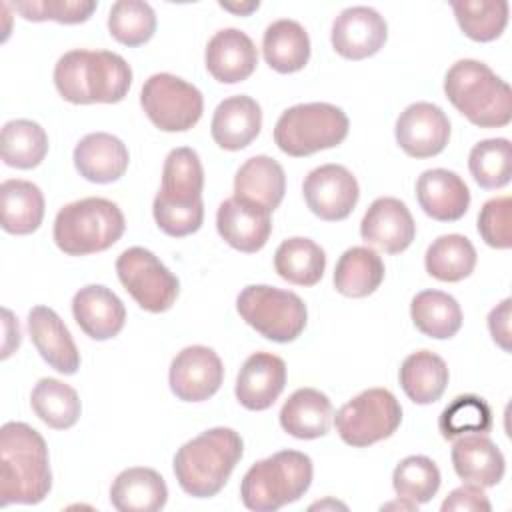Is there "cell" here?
<instances>
[{
    "instance_id": "obj_21",
    "label": "cell",
    "mask_w": 512,
    "mask_h": 512,
    "mask_svg": "<svg viewBox=\"0 0 512 512\" xmlns=\"http://www.w3.org/2000/svg\"><path fill=\"white\" fill-rule=\"evenodd\" d=\"M72 314L82 332L92 340L114 338L126 320L122 300L102 284L80 288L72 298Z\"/></svg>"
},
{
    "instance_id": "obj_24",
    "label": "cell",
    "mask_w": 512,
    "mask_h": 512,
    "mask_svg": "<svg viewBox=\"0 0 512 512\" xmlns=\"http://www.w3.org/2000/svg\"><path fill=\"white\" fill-rule=\"evenodd\" d=\"M130 154L126 144L108 134V132H92L86 134L74 148V166L82 178L108 184L116 182L128 170Z\"/></svg>"
},
{
    "instance_id": "obj_18",
    "label": "cell",
    "mask_w": 512,
    "mask_h": 512,
    "mask_svg": "<svg viewBox=\"0 0 512 512\" xmlns=\"http://www.w3.org/2000/svg\"><path fill=\"white\" fill-rule=\"evenodd\" d=\"M272 212L240 198H226L216 212V228L226 244L240 252H258L272 232Z\"/></svg>"
},
{
    "instance_id": "obj_25",
    "label": "cell",
    "mask_w": 512,
    "mask_h": 512,
    "mask_svg": "<svg viewBox=\"0 0 512 512\" xmlns=\"http://www.w3.org/2000/svg\"><path fill=\"white\" fill-rule=\"evenodd\" d=\"M262 128V110L260 104L246 96L224 98L212 116L210 132L214 142L224 150H242L246 148Z\"/></svg>"
},
{
    "instance_id": "obj_3",
    "label": "cell",
    "mask_w": 512,
    "mask_h": 512,
    "mask_svg": "<svg viewBox=\"0 0 512 512\" xmlns=\"http://www.w3.org/2000/svg\"><path fill=\"white\" fill-rule=\"evenodd\" d=\"M58 94L72 104H114L132 84L130 64L108 50H70L54 66Z\"/></svg>"
},
{
    "instance_id": "obj_46",
    "label": "cell",
    "mask_w": 512,
    "mask_h": 512,
    "mask_svg": "<svg viewBox=\"0 0 512 512\" xmlns=\"http://www.w3.org/2000/svg\"><path fill=\"white\" fill-rule=\"evenodd\" d=\"M444 512H490L492 506H490V500L488 496L484 494V490L476 484H464V486H458L454 488L446 500L442 502L440 506Z\"/></svg>"
},
{
    "instance_id": "obj_42",
    "label": "cell",
    "mask_w": 512,
    "mask_h": 512,
    "mask_svg": "<svg viewBox=\"0 0 512 512\" xmlns=\"http://www.w3.org/2000/svg\"><path fill=\"white\" fill-rule=\"evenodd\" d=\"M108 30L124 46L146 44L156 32V14L148 2L118 0L108 14Z\"/></svg>"
},
{
    "instance_id": "obj_12",
    "label": "cell",
    "mask_w": 512,
    "mask_h": 512,
    "mask_svg": "<svg viewBox=\"0 0 512 512\" xmlns=\"http://www.w3.org/2000/svg\"><path fill=\"white\" fill-rule=\"evenodd\" d=\"M116 274L136 304L148 312H166L178 298V278L146 248H126L116 260Z\"/></svg>"
},
{
    "instance_id": "obj_36",
    "label": "cell",
    "mask_w": 512,
    "mask_h": 512,
    "mask_svg": "<svg viewBox=\"0 0 512 512\" xmlns=\"http://www.w3.org/2000/svg\"><path fill=\"white\" fill-rule=\"evenodd\" d=\"M30 404L34 414L54 430L72 428L82 412L78 392L56 378H40L32 388Z\"/></svg>"
},
{
    "instance_id": "obj_22",
    "label": "cell",
    "mask_w": 512,
    "mask_h": 512,
    "mask_svg": "<svg viewBox=\"0 0 512 512\" xmlns=\"http://www.w3.org/2000/svg\"><path fill=\"white\" fill-rule=\"evenodd\" d=\"M30 338L44 362L60 374H76L80 368L78 348L62 322L48 306H34L28 312Z\"/></svg>"
},
{
    "instance_id": "obj_10",
    "label": "cell",
    "mask_w": 512,
    "mask_h": 512,
    "mask_svg": "<svg viewBox=\"0 0 512 512\" xmlns=\"http://www.w3.org/2000/svg\"><path fill=\"white\" fill-rule=\"evenodd\" d=\"M402 422V408L396 396L386 388H368L348 400L334 418L340 438L364 448L384 438H390Z\"/></svg>"
},
{
    "instance_id": "obj_28",
    "label": "cell",
    "mask_w": 512,
    "mask_h": 512,
    "mask_svg": "<svg viewBox=\"0 0 512 512\" xmlns=\"http://www.w3.org/2000/svg\"><path fill=\"white\" fill-rule=\"evenodd\" d=\"M168 488L164 478L146 466L122 470L110 488V502L120 512H156L164 508Z\"/></svg>"
},
{
    "instance_id": "obj_8",
    "label": "cell",
    "mask_w": 512,
    "mask_h": 512,
    "mask_svg": "<svg viewBox=\"0 0 512 512\" xmlns=\"http://www.w3.org/2000/svg\"><path fill=\"white\" fill-rule=\"evenodd\" d=\"M348 116L328 102L296 104L284 110L274 126L276 146L294 158L334 148L348 136Z\"/></svg>"
},
{
    "instance_id": "obj_35",
    "label": "cell",
    "mask_w": 512,
    "mask_h": 512,
    "mask_svg": "<svg viewBox=\"0 0 512 512\" xmlns=\"http://www.w3.org/2000/svg\"><path fill=\"white\" fill-rule=\"evenodd\" d=\"M414 326L430 338H452L462 326V310L454 296L442 290H422L410 302Z\"/></svg>"
},
{
    "instance_id": "obj_6",
    "label": "cell",
    "mask_w": 512,
    "mask_h": 512,
    "mask_svg": "<svg viewBox=\"0 0 512 512\" xmlns=\"http://www.w3.org/2000/svg\"><path fill=\"white\" fill-rule=\"evenodd\" d=\"M312 482V460L298 450H280L248 468L240 498L248 510L274 512L304 496Z\"/></svg>"
},
{
    "instance_id": "obj_32",
    "label": "cell",
    "mask_w": 512,
    "mask_h": 512,
    "mask_svg": "<svg viewBox=\"0 0 512 512\" xmlns=\"http://www.w3.org/2000/svg\"><path fill=\"white\" fill-rule=\"evenodd\" d=\"M448 376L446 362L430 350H418L406 356L398 372L404 394L416 404L436 402L446 390Z\"/></svg>"
},
{
    "instance_id": "obj_17",
    "label": "cell",
    "mask_w": 512,
    "mask_h": 512,
    "mask_svg": "<svg viewBox=\"0 0 512 512\" xmlns=\"http://www.w3.org/2000/svg\"><path fill=\"white\" fill-rule=\"evenodd\" d=\"M360 236L366 244L376 246L386 254H400L412 244L416 224L402 200L382 196L368 206L360 222Z\"/></svg>"
},
{
    "instance_id": "obj_26",
    "label": "cell",
    "mask_w": 512,
    "mask_h": 512,
    "mask_svg": "<svg viewBox=\"0 0 512 512\" xmlns=\"http://www.w3.org/2000/svg\"><path fill=\"white\" fill-rule=\"evenodd\" d=\"M452 466L458 478L480 488L496 486L504 476V454L486 434H464L452 446Z\"/></svg>"
},
{
    "instance_id": "obj_20",
    "label": "cell",
    "mask_w": 512,
    "mask_h": 512,
    "mask_svg": "<svg viewBox=\"0 0 512 512\" xmlns=\"http://www.w3.org/2000/svg\"><path fill=\"white\" fill-rule=\"evenodd\" d=\"M286 364L270 352H254L242 364L236 378V398L248 410H266L282 394Z\"/></svg>"
},
{
    "instance_id": "obj_4",
    "label": "cell",
    "mask_w": 512,
    "mask_h": 512,
    "mask_svg": "<svg viewBox=\"0 0 512 512\" xmlns=\"http://www.w3.org/2000/svg\"><path fill=\"white\" fill-rule=\"evenodd\" d=\"M244 442L232 428H210L188 440L174 454V476L194 498L216 496L240 462Z\"/></svg>"
},
{
    "instance_id": "obj_19",
    "label": "cell",
    "mask_w": 512,
    "mask_h": 512,
    "mask_svg": "<svg viewBox=\"0 0 512 512\" xmlns=\"http://www.w3.org/2000/svg\"><path fill=\"white\" fill-rule=\"evenodd\" d=\"M204 62L214 80L236 84L252 76L258 64V50L252 38L238 28L218 30L206 46Z\"/></svg>"
},
{
    "instance_id": "obj_23",
    "label": "cell",
    "mask_w": 512,
    "mask_h": 512,
    "mask_svg": "<svg viewBox=\"0 0 512 512\" xmlns=\"http://www.w3.org/2000/svg\"><path fill=\"white\" fill-rule=\"evenodd\" d=\"M416 198L420 208L438 222L460 220L470 206L466 182L446 168L422 172L416 180Z\"/></svg>"
},
{
    "instance_id": "obj_43",
    "label": "cell",
    "mask_w": 512,
    "mask_h": 512,
    "mask_svg": "<svg viewBox=\"0 0 512 512\" xmlns=\"http://www.w3.org/2000/svg\"><path fill=\"white\" fill-rule=\"evenodd\" d=\"M394 492L416 504L430 502L440 488V470L428 456H406L392 474Z\"/></svg>"
},
{
    "instance_id": "obj_29",
    "label": "cell",
    "mask_w": 512,
    "mask_h": 512,
    "mask_svg": "<svg viewBox=\"0 0 512 512\" xmlns=\"http://www.w3.org/2000/svg\"><path fill=\"white\" fill-rule=\"evenodd\" d=\"M332 402L316 388H298L280 410V426L294 438L314 440L330 430Z\"/></svg>"
},
{
    "instance_id": "obj_1",
    "label": "cell",
    "mask_w": 512,
    "mask_h": 512,
    "mask_svg": "<svg viewBox=\"0 0 512 512\" xmlns=\"http://www.w3.org/2000/svg\"><path fill=\"white\" fill-rule=\"evenodd\" d=\"M52 488L48 448L26 422H6L0 430V506L38 504Z\"/></svg>"
},
{
    "instance_id": "obj_14",
    "label": "cell",
    "mask_w": 512,
    "mask_h": 512,
    "mask_svg": "<svg viewBox=\"0 0 512 512\" xmlns=\"http://www.w3.org/2000/svg\"><path fill=\"white\" fill-rule=\"evenodd\" d=\"M224 366L208 346H186L170 364V390L184 402H202L214 396L222 384Z\"/></svg>"
},
{
    "instance_id": "obj_49",
    "label": "cell",
    "mask_w": 512,
    "mask_h": 512,
    "mask_svg": "<svg viewBox=\"0 0 512 512\" xmlns=\"http://www.w3.org/2000/svg\"><path fill=\"white\" fill-rule=\"evenodd\" d=\"M382 508H404V510H416L418 508V504L416 502H412V500H406V498H400L398 496V500H394V502H388V504H384Z\"/></svg>"
},
{
    "instance_id": "obj_16",
    "label": "cell",
    "mask_w": 512,
    "mask_h": 512,
    "mask_svg": "<svg viewBox=\"0 0 512 512\" xmlns=\"http://www.w3.org/2000/svg\"><path fill=\"white\" fill-rule=\"evenodd\" d=\"M388 38V24L370 6L344 8L332 22V46L348 60L374 56Z\"/></svg>"
},
{
    "instance_id": "obj_33",
    "label": "cell",
    "mask_w": 512,
    "mask_h": 512,
    "mask_svg": "<svg viewBox=\"0 0 512 512\" xmlns=\"http://www.w3.org/2000/svg\"><path fill=\"white\" fill-rule=\"evenodd\" d=\"M384 280V262L368 246L348 248L336 262L334 288L348 298L372 294Z\"/></svg>"
},
{
    "instance_id": "obj_15",
    "label": "cell",
    "mask_w": 512,
    "mask_h": 512,
    "mask_svg": "<svg viewBox=\"0 0 512 512\" xmlns=\"http://www.w3.org/2000/svg\"><path fill=\"white\" fill-rule=\"evenodd\" d=\"M396 142L412 158L440 154L450 140V120L432 102H414L396 120Z\"/></svg>"
},
{
    "instance_id": "obj_40",
    "label": "cell",
    "mask_w": 512,
    "mask_h": 512,
    "mask_svg": "<svg viewBox=\"0 0 512 512\" xmlns=\"http://www.w3.org/2000/svg\"><path fill=\"white\" fill-rule=\"evenodd\" d=\"M468 168L478 186L486 190L502 188L512 176V146L508 138H488L478 142L468 156Z\"/></svg>"
},
{
    "instance_id": "obj_37",
    "label": "cell",
    "mask_w": 512,
    "mask_h": 512,
    "mask_svg": "<svg viewBox=\"0 0 512 512\" xmlns=\"http://www.w3.org/2000/svg\"><path fill=\"white\" fill-rule=\"evenodd\" d=\"M424 266L440 282H460L474 272L476 250L466 236L444 234L428 246Z\"/></svg>"
},
{
    "instance_id": "obj_45",
    "label": "cell",
    "mask_w": 512,
    "mask_h": 512,
    "mask_svg": "<svg viewBox=\"0 0 512 512\" xmlns=\"http://www.w3.org/2000/svg\"><path fill=\"white\" fill-rule=\"evenodd\" d=\"M510 210L512 200L510 196H498L480 208L478 214V232L482 240L498 250H506L512 246V232H510Z\"/></svg>"
},
{
    "instance_id": "obj_44",
    "label": "cell",
    "mask_w": 512,
    "mask_h": 512,
    "mask_svg": "<svg viewBox=\"0 0 512 512\" xmlns=\"http://www.w3.org/2000/svg\"><path fill=\"white\" fill-rule=\"evenodd\" d=\"M12 8L26 20L44 22L54 20L60 24L86 22L96 10L94 0H26L14 2Z\"/></svg>"
},
{
    "instance_id": "obj_47",
    "label": "cell",
    "mask_w": 512,
    "mask_h": 512,
    "mask_svg": "<svg viewBox=\"0 0 512 512\" xmlns=\"http://www.w3.org/2000/svg\"><path fill=\"white\" fill-rule=\"evenodd\" d=\"M510 298H504L496 308L488 314V330L494 342L504 350L510 352Z\"/></svg>"
},
{
    "instance_id": "obj_34",
    "label": "cell",
    "mask_w": 512,
    "mask_h": 512,
    "mask_svg": "<svg viewBox=\"0 0 512 512\" xmlns=\"http://www.w3.org/2000/svg\"><path fill=\"white\" fill-rule=\"evenodd\" d=\"M326 254L310 238L294 236L284 240L274 252V270L280 278L296 286H314L324 276Z\"/></svg>"
},
{
    "instance_id": "obj_38",
    "label": "cell",
    "mask_w": 512,
    "mask_h": 512,
    "mask_svg": "<svg viewBox=\"0 0 512 512\" xmlns=\"http://www.w3.org/2000/svg\"><path fill=\"white\" fill-rule=\"evenodd\" d=\"M0 150L4 164L20 170H30L44 160L48 152V134L34 120H10L2 128Z\"/></svg>"
},
{
    "instance_id": "obj_13",
    "label": "cell",
    "mask_w": 512,
    "mask_h": 512,
    "mask_svg": "<svg viewBox=\"0 0 512 512\" xmlns=\"http://www.w3.org/2000/svg\"><path fill=\"white\" fill-rule=\"evenodd\" d=\"M302 192L310 212L328 222L348 218L360 196L354 174L340 164H324L310 170Z\"/></svg>"
},
{
    "instance_id": "obj_48",
    "label": "cell",
    "mask_w": 512,
    "mask_h": 512,
    "mask_svg": "<svg viewBox=\"0 0 512 512\" xmlns=\"http://www.w3.org/2000/svg\"><path fill=\"white\" fill-rule=\"evenodd\" d=\"M220 6H222L224 10H230V12H236V14L246 16V14H250L252 10H256V8L260 6V2H246V4H228V2H220Z\"/></svg>"
},
{
    "instance_id": "obj_27",
    "label": "cell",
    "mask_w": 512,
    "mask_h": 512,
    "mask_svg": "<svg viewBox=\"0 0 512 512\" xmlns=\"http://www.w3.org/2000/svg\"><path fill=\"white\" fill-rule=\"evenodd\" d=\"M286 192V176L282 166L270 156L248 158L234 176V198L256 204L274 212Z\"/></svg>"
},
{
    "instance_id": "obj_31",
    "label": "cell",
    "mask_w": 512,
    "mask_h": 512,
    "mask_svg": "<svg viewBox=\"0 0 512 512\" xmlns=\"http://www.w3.org/2000/svg\"><path fill=\"white\" fill-rule=\"evenodd\" d=\"M2 228L8 234L24 236L38 230L44 218V194L30 182L20 178L4 180L0 186Z\"/></svg>"
},
{
    "instance_id": "obj_30",
    "label": "cell",
    "mask_w": 512,
    "mask_h": 512,
    "mask_svg": "<svg viewBox=\"0 0 512 512\" xmlns=\"http://www.w3.org/2000/svg\"><path fill=\"white\" fill-rule=\"evenodd\" d=\"M262 52L272 70L280 74L298 72L308 64L310 58L308 32L296 20H276L264 30Z\"/></svg>"
},
{
    "instance_id": "obj_7",
    "label": "cell",
    "mask_w": 512,
    "mask_h": 512,
    "mask_svg": "<svg viewBox=\"0 0 512 512\" xmlns=\"http://www.w3.org/2000/svg\"><path fill=\"white\" fill-rule=\"evenodd\" d=\"M124 214L112 200L90 196L62 206L54 218V242L68 256L108 250L124 234Z\"/></svg>"
},
{
    "instance_id": "obj_39",
    "label": "cell",
    "mask_w": 512,
    "mask_h": 512,
    "mask_svg": "<svg viewBox=\"0 0 512 512\" xmlns=\"http://www.w3.org/2000/svg\"><path fill=\"white\" fill-rule=\"evenodd\" d=\"M452 10L460 30L476 42L496 40L508 24L506 0H454Z\"/></svg>"
},
{
    "instance_id": "obj_41",
    "label": "cell",
    "mask_w": 512,
    "mask_h": 512,
    "mask_svg": "<svg viewBox=\"0 0 512 512\" xmlns=\"http://www.w3.org/2000/svg\"><path fill=\"white\" fill-rule=\"evenodd\" d=\"M438 428L446 440H454L464 434H486L492 430V410L484 398L476 394H462L442 410Z\"/></svg>"
},
{
    "instance_id": "obj_9",
    "label": "cell",
    "mask_w": 512,
    "mask_h": 512,
    "mask_svg": "<svg viewBox=\"0 0 512 512\" xmlns=\"http://www.w3.org/2000/svg\"><path fill=\"white\" fill-rule=\"evenodd\" d=\"M236 310L258 334L280 344L296 340L308 320L306 304L298 294L266 284L246 286L236 298Z\"/></svg>"
},
{
    "instance_id": "obj_2",
    "label": "cell",
    "mask_w": 512,
    "mask_h": 512,
    "mask_svg": "<svg viewBox=\"0 0 512 512\" xmlns=\"http://www.w3.org/2000/svg\"><path fill=\"white\" fill-rule=\"evenodd\" d=\"M204 170L196 150L180 146L168 152L162 168V186L152 214L158 228L174 238L194 234L204 220Z\"/></svg>"
},
{
    "instance_id": "obj_11",
    "label": "cell",
    "mask_w": 512,
    "mask_h": 512,
    "mask_svg": "<svg viewBox=\"0 0 512 512\" xmlns=\"http://www.w3.org/2000/svg\"><path fill=\"white\" fill-rule=\"evenodd\" d=\"M140 104L150 122L164 132H186L202 116V92L168 72L152 74L140 92Z\"/></svg>"
},
{
    "instance_id": "obj_5",
    "label": "cell",
    "mask_w": 512,
    "mask_h": 512,
    "mask_svg": "<svg viewBox=\"0 0 512 512\" xmlns=\"http://www.w3.org/2000/svg\"><path fill=\"white\" fill-rule=\"evenodd\" d=\"M446 98L480 128H500L512 120V90L484 62L464 58L444 78Z\"/></svg>"
}]
</instances>
